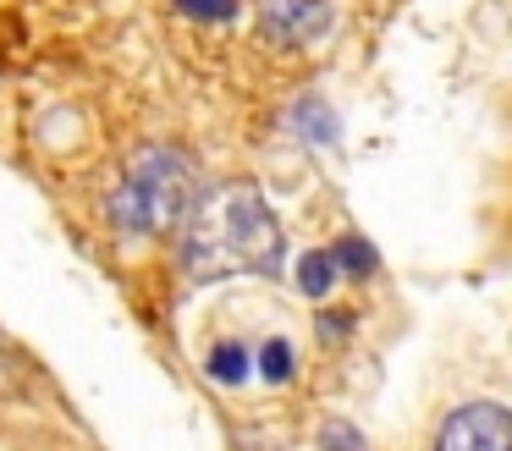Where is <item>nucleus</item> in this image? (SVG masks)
<instances>
[{"instance_id": "9b49d317", "label": "nucleus", "mask_w": 512, "mask_h": 451, "mask_svg": "<svg viewBox=\"0 0 512 451\" xmlns=\"http://www.w3.org/2000/svg\"><path fill=\"white\" fill-rule=\"evenodd\" d=\"M320 446H325V451H369L364 440H358L353 424H325V429H320Z\"/></svg>"}, {"instance_id": "20e7f679", "label": "nucleus", "mask_w": 512, "mask_h": 451, "mask_svg": "<svg viewBox=\"0 0 512 451\" xmlns=\"http://www.w3.org/2000/svg\"><path fill=\"white\" fill-rule=\"evenodd\" d=\"M507 435H512V413L490 396H479V402H463L446 413L435 451H507Z\"/></svg>"}, {"instance_id": "0eeeda50", "label": "nucleus", "mask_w": 512, "mask_h": 451, "mask_svg": "<svg viewBox=\"0 0 512 451\" xmlns=\"http://www.w3.org/2000/svg\"><path fill=\"white\" fill-rule=\"evenodd\" d=\"M254 380L265 385H292L298 380V347H292V336H265L254 347Z\"/></svg>"}, {"instance_id": "f257e3e1", "label": "nucleus", "mask_w": 512, "mask_h": 451, "mask_svg": "<svg viewBox=\"0 0 512 451\" xmlns=\"http://www.w3.org/2000/svg\"><path fill=\"white\" fill-rule=\"evenodd\" d=\"M182 264H188V275H221V270L281 275L287 237H281V220L265 204V193L248 182L199 193V204L182 220Z\"/></svg>"}, {"instance_id": "7ed1b4c3", "label": "nucleus", "mask_w": 512, "mask_h": 451, "mask_svg": "<svg viewBox=\"0 0 512 451\" xmlns=\"http://www.w3.org/2000/svg\"><path fill=\"white\" fill-rule=\"evenodd\" d=\"M336 28L331 0H259V33L276 50H314Z\"/></svg>"}, {"instance_id": "39448f33", "label": "nucleus", "mask_w": 512, "mask_h": 451, "mask_svg": "<svg viewBox=\"0 0 512 451\" xmlns=\"http://www.w3.org/2000/svg\"><path fill=\"white\" fill-rule=\"evenodd\" d=\"M287 132L298 143H314V149H331L336 138H342V116H336L331 105H325L320 94H298L287 105Z\"/></svg>"}, {"instance_id": "1a4fd4ad", "label": "nucleus", "mask_w": 512, "mask_h": 451, "mask_svg": "<svg viewBox=\"0 0 512 451\" xmlns=\"http://www.w3.org/2000/svg\"><path fill=\"white\" fill-rule=\"evenodd\" d=\"M325 253H331L336 275H353V281H369V275L380 270V253L369 248L364 237H353V231H347V237H336V242H331V248H325Z\"/></svg>"}, {"instance_id": "9d476101", "label": "nucleus", "mask_w": 512, "mask_h": 451, "mask_svg": "<svg viewBox=\"0 0 512 451\" xmlns=\"http://www.w3.org/2000/svg\"><path fill=\"white\" fill-rule=\"evenodd\" d=\"M171 11L199 22V28H221V22H232L243 11V0H171Z\"/></svg>"}, {"instance_id": "f03ea898", "label": "nucleus", "mask_w": 512, "mask_h": 451, "mask_svg": "<svg viewBox=\"0 0 512 451\" xmlns=\"http://www.w3.org/2000/svg\"><path fill=\"white\" fill-rule=\"evenodd\" d=\"M193 204H199L193 160L177 143H144V149H133L122 160L111 193H105V226L133 242L177 237Z\"/></svg>"}, {"instance_id": "423d86ee", "label": "nucleus", "mask_w": 512, "mask_h": 451, "mask_svg": "<svg viewBox=\"0 0 512 451\" xmlns=\"http://www.w3.org/2000/svg\"><path fill=\"white\" fill-rule=\"evenodd\" d=\"M204 374H210L221 391H243L248 380H254V347L237 336H221L204 347Z\"/></svg>"}, {"instance_id": "6e6552de", "label": "nucleus", "mask_w": 512, "mask_h": 451, "mask_svg": "<svg viewBox=\"0 0 512 451\" xmlns=\"http://www.w3.org/2000/svg\"><path fill=\"white\" fill-rule=\"evenodd\" d=\"M292 275H298V292L309 297V303H325V297L336 292V264H331V253L325 248H309V253H298V264H292Z\"/></svg>"}]
</instances>
